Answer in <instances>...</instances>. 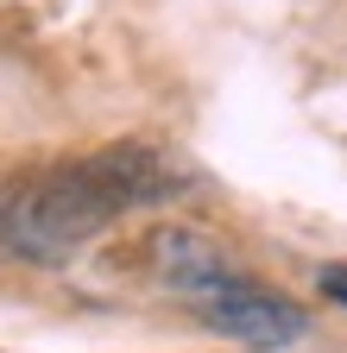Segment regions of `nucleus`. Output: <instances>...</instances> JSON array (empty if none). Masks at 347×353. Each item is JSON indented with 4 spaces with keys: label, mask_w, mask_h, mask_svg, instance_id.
Here are the masks:
<instances>
[{
    "label": "nucleus",
    "mask_w": 347,
    "mask_h": 353,
    "mask_svg": "<svg viewBox=\"0 0 347 353\" xmlns=\"http://www.w3.org/2000/svg\"><path fill=\"white\" fill-rule=\"evenodd\" d=\"M170 176H152L139 164H76L63 176H51L45 190H32L13 214H7V246L32 252V259H51L70 240L95 234L101 221L139 196H158Z\"/></svg>",
    "instance_id": "f257e3e1"
},
{
    "label": "nucleus",
    "mask_w": 347,
    "mask_h": 353,
    "mask_svg": "<svg viewBox=\"0 0 347 353\" xmlns=\"http://www.w3.org/2000/svg\"><path fill=\"white\" fill-rule=\"evenodd\" d=\"M184 296L202 309V322H208L215 334L246 341V347H284V341L303 334V309H297V303H284V296H272V290L246 284L240 272H228L221 259L202 265V272L184 284Z\"/></svg>",
    "instance_id": "f03ea898"
},
{
    "label": "nucleus",
    "mask_w": 347,
    "mask_h": 353,
    "mask_svg": "<svg viewBox=\"0 0 347 353\" xmlns=\"http://www.w3.org/2000/svg\"><path fill=\"white\" fill-rule=\"evenodd\" d=\"M322 296L347 303V265H335V272H322Z\"/></svg>",
    "instance_id": "7ed1b4c3"
}]
</instances>
